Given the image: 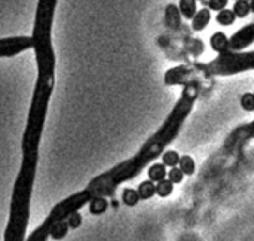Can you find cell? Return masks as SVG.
Segmentation results:
<instances>
[{
	"label": "cell",
	"instance_id": "6da1fadb",
	"mask_svg": "<svg viewBox=\"0 0 254 241\" xmlns=\"http://www.w3.org/2000/svg\"><path fill=\"white\" fill-rule=\"evenodd\" d=\"M199 94H201L199 79L190 80L186 85H183V93L176 106L173 107L171 113L166 116V119L164 121V124L156 133L144 142V145L135 155L100 174V176L94 177L88 183V186L85 189L90 192L92 198L94 196H113L116 188L120 183L133 180L134 177L138 176L144 167H147V164H150L156 158L162 157L166 146L173 143L174 139L179 136L184 121L189 116V113L192 112Z\"/></svg>",
	"mask_w": 254,
	"mask_h": 241
},
{
	"label": "cell",
	"instance_id": "7a4b0ae2",
	"mask_svg": "<svg viewBox=\"0 0 254 241\" xmlns=\"http://www.w3.org/2000/svg\"><path fill=\"white\" fill-rule=\"evenodd\" d=\"M57 0H39L33 27V48L37 63V80L31 106L29 111L27 125L21 142V149L26 153L37 152L44 133L49 100L55 82V54L52 48V23Z\"/></svg>",
	"mask_w": 254,
	"mask_h": 241
},
{
	"label": "cell",
	"instance_id": "3957f363",
	"mask_svg": "<svg viewBox=\"0 0 254 241\" xmlns=\"http://www.w3.org/2000/svg\"><path fill=\"white\" fill-rule=\"evenodd\" d=\"M254 70V51L250 52H234L227 51L224 54L217 55L209 63H187L169 69L165 76L164 82L168 86L176 85H186L190 80L202 78H213V76H229L237 75L241 72Z\"/></svg>",
	"mask_w": 254,
	"mask_h": 241
},
{
	"label": "cell",
	"instance_id": "277c9868",
	"mask_svg": "<svg viewBox=\"0 0 254 241\" xmlns=\"http://www.w3.org/2000/svg\"><path fill=\"white\" fill-rule=\"evenodd\" d=\"M39 153L23 157L18 177L14 183L9 221L5 229V241H24L30 216V200L34 185Z\"/></svg>",
	"mask_w": 254,
	"mask_h": 241
},
{
	"label": "cell",
	"instance_id": "5b68a950",
	"mask_svg": "<svg viewBox=\"0 0 254 241\" xmlns=\"http://www.w3.org/2000/svg\"><path fill=\"white\" fill-rule=\"evenodd\" d=\"M91 200H92V196L90 195V192L87 189H83L80 192H76V193L67 196L66 200L60 201L57 206H54V209L51 210V213L45 219V222L42 224L37 229H34L26 241H46L49 234H51V229L55 224H58L61 221H67L70 214L79 211V209H82L85 204H90Z\"/></svg>",
	"mask_w": 254,
	"mask_h": 241
},
{
	"label": "cell",
	"instance_id": "8992f818",
	"mask_svg": "<svg viewBox=\"0 0 254 241\" xmlns=\"http://www.w3.org/2000/svg\"><path fill=\"white\" fill-rule=\"evenodd\" d=\"M254 42V23L244 26L229 39V48L234 52H242Z\"/></svg>",
	"mask_w": 254,
	"mask_h": 241
},
{
	"label": "cell",
	"instance_id": "52a82bcc",
	"mask_svg": "<svg viewBox=\"0 0 254 241\" xmlns=\"http://www.w3.org/2000/svg\"><path fill=\"white\" fill-rule=\"evenodd\" d=\"M165 26L173 32L181 30V14L179 11V6L171 3L165 8Z\"/></svg>",
	"mask_w": 254,
	"mask_h": 241
},
{
	"label": "cell",
	"instance_id": "ba28073f",
	"mask_svg": "<svg viewBox=\"0 0 254 241\" xmlns=\"http://www.w3.org/2000/svg\"><path fill=\"white\" fill-rule=\"evenodd\" d=\"M209 45H211V48H213V51H216L219 55L230 51L229 39H227V36L223 32H217V33H214L213 36H211L209 37Z\"/></svg>",
	"mask_w": 254,
	"mask_h": 241
},
{
	"label": "cell",
	"instance_id": "9c48e42d",
	"mask_svg": "<svg viewBox=\"0 0 254 241\" xmlns=\"http://www.w3.org/2000/svg\"><path fill=\"white\" fill-rule=\"evenodd\" d=\"M209 19H211V12L209 9L204 8L201 11L196 12V15L192 19V30L195 32H202L208 24H209Z\"/></svg>",
	"mask_w": 254,
	"mask_h": 241
},
{
	"label": "cell",
	"instance_id": "30bf717a",
	"mask_svg": "<svg viewBox=\"0 0 254 241\" xmlns=\"http://www.w3.org/2000/svg\"><path fill=\"white\" fill-rule=\"evenodd\" d=\"M147 176H149V180L158 183L168 177V170L162 162H155L149 167V170H147Z\"/></svg>",
	"mask_w": 254,
	"mask_h": 241
},
{
	"label": "cell",
	"instance_id": "8fae6325",
	"mask_svg": "<svg viewBox=\"0 0 254 241\" xmlns=\"http://www.w3.org/2000/svg\"><path fill=\"white\" fill-rule=\"evenodd\" d=\"M109 209V201L105 196H94V198L90 201V213L94 216H100L103 213H105Z\"/></svg>",
	"mask_w": 254,
	"mask_h": 241
},
{
	"label": "cell",
	"instance_id": "7c38bea8",
	"mask_svg": "<svg viewBox=\"0 0 254 241\" xmlns=\"http://www.w3.org/2000/svg\"><path fill=\"white\" fill-rule=\"evenodd\" d=\"M179 11L186 19H194L196 15V0H180L179 2Z\"/></svg>",
	"mask_w": 254,
	"mask_h": 241
},
{
	"label": "cell",
	"instance_id": "4fadbf2b",
	"mask_svg": "<svg viewBox=\"0 0 254 241\" xmlns=\"http://www.w3.org/2000/svg\"><path fill=\"white\" fill-rule=\"evenodd\" d=\"M183 47H184L186 52H189L194 57H199L204 52V43L201 39H186V40H183Z\"/></svg>",
	"mask_w": 254,
	"mask_h": 241
},
{
	"label": "cell",
	"instance_id": "5bb4252c",
	"mask_svg": "<svg viewBox=\"0 0 254 241\" xmlns=\"http://www.w3.org/2000/svg\"><path fill=\"white\" fill-rule=\"evenodd\" d=\"M137 192L140 195V200H150L156 193V183L152 180H144L138 185Z\"/></svg>",
	"mask_w": 254,
	"mask_h": 241
},
{
	"label": "cell",
	"instance_id": "9a60e30c",
	"mask_svg": "<svg viewBox=\"0 0 254 241\" xmlns=\"http://www.w3.org/2000/svg\"><path fill=\"white\" fill-rule=\"evenodd\" d=\"M179 168L184 173V176H192L196 171V164L195 160L190 155H183L179 162Z\"/></svg>",
	"mask_w": 254,
	"mask_h": 241
},
{
	"label": "cell",
	"instance_id": "2e32d148",
	"mask_svg": "<svg viewBox=\"0 0 254 241\" xmlns=\"http://www.w3.org/2000/svg\"><path fill=\"white\" fill-rule=\"evenodd\" d=\"M69 231H70V228H69L67 221H61V222H58V224H55V225L52 226L49 237H52L54 240L60 241V240H62V238L67 237Z\"/></svg>",
	"mask_w": 254,
	"mask_h": 241
},
{
	"label": "cell",
	"instance_id": "e0dca14e",
	"mask_svg": "<svg viewBox=\"0 0 254 241\" xmlns=\"http://www.w3.org/2000/svg\"><path fill=\"white\" fill-rule=\"evenodd\" d=\"M140 201V195L135 189L133 188H125L123 192H122V203L125 206H128V207H134L137 206Z\"/></svg>",
	"mask_w": 254,
	"mask_h": 241
},
{
	"label": "cell",
	"instance_id": "ac0fdd59",
	"mask_svg": "<svg viewBox=\"0 0 254 241\" xmlns=\"http://www.w3.org/2000/svg\"><path fill=\"white\" fill-rule=\"evenodd\" d=\"M180 155H179V152H176V150H165L164 153H162V164L165 165V167H169V168H173V167H177L179 165V162H180Z\"/></svg>",
	"mask_w": 254,
	"mask_h": 241
},
{
	"label": "cell",
	"instance_id": "d6986e66",
	"mask_svg": "<svg viewBox=\"0 0 254 241\" xmlns=\"http://www.w3.org/2000/svg\"><path fill=\"white\" fill-rule=\"evenodd\" d=\"M235 19H237V16H235V14H234V11H230V9H223V11H220L219 14H217V16H216V21L220 24V26H224V27H227V26H232L235 23Z\"/></svg>",
	"mask_w": 254,
	"mask_h": 241
},
{
	"label": "cell",
	"instance_id": "ffe728a7",
	"mask_svg": "<svg viewBox=\"0 0 254 241\" xmlns=\"http://www.w3.org/2000/svg\"><path fill=\"white\" fill-rule=\"evenodd\" d=\"M173 191H174V183L171 180L164 179V180L156 183V193L159 196H162V198H166V196H169L173 193Z\"/></svg>",
	"mask_w": 254,
	"mask_h": 241
},
{
	"label": "cell",
	"instance_id": "44dd1931",
	"mask_svg": "<svg viewBox=\"0 0 254 241\" xmlns=\"http://www.w3.org/2000/svg\"><path fill=\"white\" fill-rule=\"evenodd\" d=\"M232 11H234L237 18H245L251 12L250 2H247V0H237L235 5H234V9H232Z\"/></svg>",
	"mask_w": 254,
	"mask_h": 241
},
{
	"label": "cell",
	"instance_id": "7402d4cb",
	"mask_svg": "<svg viewBox=\"0 0 254 241\" xmlns=\"http://www.w3.org/2000/svg\"><path fill=\"white\" fill-rule=\"evenodd\" d=\"M241 106L245 112H254V94L245 93L241 97Z\"/></svg>",
	"mask_w": 254,
	"mask_h": 241
},
{
	"label": "cell",
	"instance_id": "603a6c76",
	"mask_svg": "<svg viewBox=\"0 0 254 241\" xmlns=\"http://www.w3.org/2000/svg\"><path fill=\"white\" fill-rule=\"evenodd\" d=\"M168 180H171L173 183H181L183 179H184V173L179 168V167H173V168H169L168 171Z\"/></svg>",
	"mask_w": 254,
	"mask_h": 241
},
{
	"label": "cell",
	"instance_id": "cb8c5ba5",
	"mask_svg": "<svg viewBox=\"0 0 254 241\" xmlns=\"http://www.w3.org/2000/svg\"><path fill=\"white\" fill-rule=\"evenodd\" d=\"M207 6H208L209 11H217V12H220V11L226 9L227 0H208Z\"/></svg>",
	"mask_w": 254,
	"mask_h": 241
},
{
	"label": "cell",
	"instance_id": "d4e9b609",
	"mask_svg": "<svg viewBox=\"0 0 254 241\" xmlns=\"http://www.w3.org/2000/svg\"><path fill=\"white\" fill-rule=\"evenodd\" d=\"M82 221H83V219H82V214H80L79 211L70 214V217L67 219L69 228H70V229H77V228L82 225Z\"/></svg>",
	"mask_w": 254,
	"mask_h": 241
},
{
	"label": "cell",
	"instance_id": "484cf974",
	"mask_svg": "<svg viewBox=\"0 0 254 241\" xmlns=\"http://www.w3.org/2000/svg\"><path fill=\"white\" fill-rule=\"evenodd\" d=\"M248 128H250V134L254 136V121L251 124H248Z\"/></svg>",
	"mask_w": 254,
	"mask_h": 241
},
{
	"label": "cell",
	"instance_id": "4316f807",
	"mask_svg": "<svg viewBox=\"0 0 254 241\" xmlns=\"http://www.w3.org/2000/svg\"><path fill=\"white\" fill-rule=\"evenodd\" d=\"M250 9H251V12H254V0H251L250 2Z\"/></svg>",
	"mask_w": 254,
	"mask_h": 241
},
{
	"label": "cell",
	"instance_id": "83f0119b",
	"mask_svg": "<svg viewBox=\"0 0 254 241\" xmlns=\"http://www.w3.org/2000/svg\"><path fill=\"white\" fill-rule=\"evenodd\" d=\"M196 2H202L204 5H207V0H196Z\"/></svg>",
	"mask_w": 254,
	"mask_h": 241
},
{
	"label": "cell",
	"instance_id": "f1b7e54d",
	"mask_svg": "<svg viewBox=\"0 0 254 241\" xmlns=\"http://www.w3.org/2000/svg\"><path fill=\"white\" fill-rule=\"evenodd\" d=\"M247 2H251V0H247Z\"/></svg>",
	"mask_w": 254,
	"mask_h": 241
},
{
	"label": "cell",
	"instance_id": "f546056e",
	"mask_svg": "<svg viewBox=\"0 0 254 241\" xmlns=\"http://www.w3.org/2000/svg\"><path fill=\"white\" fill-rule=\"evenodd\" d=\"M235 2H237V0H235Z\"/></svg>",
	"mask_w": 254,
	"mask_h": 241
},
{
	"label": "cell",
	"instance_id": "4dcf8cb0",
	"mask_svg": "<svg viewBox=\"0 0 254 241\" xmlns=\"http://www.w3.org/2000/svg\"><path fill=\"white\" fill-rule=\"evenodd\" d=\"M253 94H254V93H253Z\"/></svg>",
	"mask_w": 254,
	"mask_h": 241
}]
</instances>
